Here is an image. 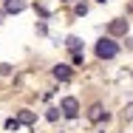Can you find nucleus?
I'll return each mask as SVG.
<instances>
[{
    "label": "nucleus",
    "mask_w": 133,
    "mask_h": 133,
    "mask_svg": "<svg viewBox=\"0 0 133 133\" xmlns=\"http://www.w3.org/2000/svg\"><path fill=\"white\" fill-rule=\"evenodd\" d=\"M116 54H119V45H116L110 37H102V40L96 43V57H99V59H113Z\"/></svg>",
    "instance_id": "obj_1"
},
{
    "label": "nucleus",
    "mask_w": 133,
    "mask_h": 133,
    "mask_svg": "<svg viewBox=\"0 0 133 133\" xmlns=\"http://www.w3.org/2000/svg\"><path fill=\"white\" fill-rule=\"evenodd\" d=\"M59 110H62V116H68V119H74V116L79 113V102H77L74 96H65V99L59 102Z\"/></svg>",
    "instance_id": "obj_2"
},
{
    "label": "nucleus",
    "mask_w": 133,
    "mask_h": 133,
    "mask_svg": "<svg viewBox=\"0 0 133 133\" xmlns=\"http://www.w3.org/2000/svg\"><path fill=\"white\" fill-rule=\"evenodd\" d=\"M108 31H110L113 37H119V34H128V20H113V23L108 26Z\"/></svg>",
    "instance_id": "obj_3"
},
{
    "label": "nucleus",
    "mask_w": 133,
    "mask_h": 133,
    "mask_svg": "<svg viewBox=\"0 0 133 133\" xmlns=\"http://www.w3.org/2000/svg\"><path fill=\"white\" fill-rule=\"evenodd\" d=\"M23 9H26L23 0H6V11H9V14H17V11H23Z\"/></svg>",
    "instance_id": "obj_4"
},
{
    "label": "nucleus",
    "mask_w": 133,
    "mask_h": 133,
    "mask_svg": "<svg viewBox=\"0 0 133 133\" xmlns=\"http://www.w3.org/2000/svg\"><path fill=\"white\" fill-rule=\"evenodd\" d=\"M54 77H57L59 82H65L68 77H71V68H68V65H57V68H54Z\"/></svg>",
    "instance_id": "obj_5"
},
{
    "label": "nucleus",
    "mask_w": 133,
    "mask_h": 133,
    "mask_svg": "<svg viewBox=\"0 0 133 133\" xmlns=\"http://www.w3.org/2000/svg\"><path fill=\"white\" fill-rule=\"evenodd\" d=\"M65 45H68V48H71L74 54H79V45H82V40H79V37H68V40H65Z\"/></svg>",
    "instance_id": "obj_6"
},
{
    "label": "nucleus",
    "mask_w": 133,
    "mask_h": 133,
    "mask_svg": "<svg viewBox=\"0 0 133 133\" xmlns=\"http://www.w3.org/2000/svg\"><path fill=\"white\" fill-rule=\"evenodd\" d=\"M88 116H91L94 122H99V119H102V105H94V108H91V113H88Z\"/></svg>",
    "instance_id": "obj_7"
},
{
    "label": "nucleus",
    "mask_w": 133,
    "mask_h": 133,
    "mask_svg": "<svg viewBox=\"0 0 133 133\" xmlns=\"http://www.w3.org/2000/svg\"><path fill=\"white\" fill-rule=\"evenodd\" d=\"M59 113H62L59 108H51V110H48L45 116H48V122H57V119H59Z\"/></svg>",
    "instance_id": "obj_8"
},
{
    "label": "nucleus",
    "mask_w": 133,
    "mask_h": 133,
    "mask_svg": "<svg viewBox=\"0 0 133 133\" xmlns=\"http://www.w3.org/2000/svg\"><path fill=\"white\" fill-rule=\"evenodd\" d=\"M20 122H26V125H31V122H34V113H28V110H23V113H20Z\"/></svg>",
    "instance_id": "obj_9"
},
{
    "label": "nucleus",
    "mask_w": 133,
    "mask_h": 133,
    "mask_svg": "<svg viewBox=\"0 0 133 133\" xmlns=\"http://www.w3.org/2000/svg\"><path fill=\"white\" fill-rule=\"evenodd\" d=\"M122 116H125V119H133V105L125 108V113H122Z\"/></svg>",
    "instance_id": "obj_10"
},
{
    "label": "nucleus",
    "mask_w": 133,
    "mask_h": 133,
    "mask_svg": "<svg viewBox=\"0 0 133 133\" xmlns=\"http://www.w3.org/2000/svg\"><path fill=\"white\" fill-rule=\"evenodd\" d=\"M62 3H71V0H62Z\"/></svg>",
    "instance_id": "obj_11"
}]
</instances>
